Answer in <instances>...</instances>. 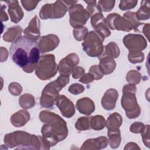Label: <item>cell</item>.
I'll list each match as a JSON object with an SVG mask.
<instances>
[{"instance_id": "cell-1", "label": "cell", "mask_w": 150, "mask_h": 150, "mask_svg": "<svg viewBox=\"0 0 150 150\" xmlns=\"http://www.w3.org/2000/svg\"><path fill=\"white\" fill-rule=\"evenodd\" d=\"M9 53L12 61L28 73L36 69L40 57L37 41L25 35L12 42Z\"/></svg>"}, {"instance_id": "cell-2", "label": "cell", "mask_w": 150, "mask_h": 150, "mask_svg": "<svg viewBox=\"0 0 150 150\" xmlns=\"http://www.w3.org/2000/svg\"><path fill=\"white\" fill-rule=\"evenodd\" d=\"M39 118L45 123L42 127L41 132L46 149H50L67 137L68 129L66 123L59 115L44 110L40 112Z\"/></svg>"}, {"instance_id": "cell-3", "label": "cell", "mask_w": 150, "mask_h": 150, "mask_svg": "<svg viewBox=\"0 0 150 150\" xmlns=\"http://www.w3.org/2000/svg\"><path fill=\"white\" fill-rule=\"evenodd\" d=\"M4 142L10 148L45 149L42 137L31 135L23 131H16L6 134L4 137Z\"/></svg>"}, {"instance_id": "cell-4", "label": "cell", "mask_w": 150, "mask_h": 150, "mask_svg": "<svg viewBox=\"0 0 150 150\" xmlns=\"http://www.w3.org/2000/svg\"><path fill=\"white\" fill-rule=\"evenodd\" d=\"M69 81V76L60 74L57 80L49 83L43 88L40 99L41 106L45 108H53L54 104L59 97V91Z\"/></svg>"}, {"instance_id": "cell-5", "label": "cell", "mask_w": 150, "mask_h": 150, "mask_svg": "<svg viewBox=\"0 0 150 150\" xmlns=\"http://www.w3.org/2000/svg\"><path fill=\"white\" fill-rule=\"evenodd\" d=\"M136 92L137 87L132 84L125 85L122 89L121 105L125 111L126 115L129 119L137 118L141 113V109L135 96Z\"/></svg>"}, {"instance_id": "cell-6", "label": "cell", "mask_w": 150, "mask_h": 150, "mask_svg": "<svg viewBox=\"0 0 150 150\" xmlns=\"http://www.w3.org/2000/svg\"><path fill=\"white\" fill-rule=\"evenodd\" d=\"M58 70L53 54L43 55L40 57L35 70L36 76L42 80H47L54 77Z\"/></svg>"}, {"instance_id": "cell-7", "label": "cell", "mask_w": 150, "mask_h": 150, "mask_svg": "<svg viewBox=\"0 0 150 150\" xmlns=\"http://www.w3.org/2000/svg\"><path fill=\"white\" fill-rule=\"evenodd\" d=\"M104 38L96 31H90L82 43L83 50L90 57H99L104 50Z\"/></svg>"}, {"instance_id": "cell-8", "label": "cell", "mask_w": 150, "mask_h": 150, "mask_svg": "<svg viewBox=\"0 0 150 150\" xmlns=\"http://www.w3.org/2000/svg\"><path fill=\"white\" fill-rule=\"evenodd\" d=\"M68 10L64 1H57L53 4H46L42 6L39 16L42 19L62 18Z\"/></svg>"}, {"instance_id": "cell-9", "label": "cell", "mask_w": 150, "mask_h": 150, "mask_svg": "<svg viewBox=\"0 0 150 150\" xmlns=\"http://www.w3.org/2000/svg\"><path fill=\"white\" fill-rule=\"evenodd\" d=\"M70 24L74 28L83 26L88 19L90 15L81 4H74L69 9Z\"/></svg>"}, {"instance_id": "cell-10", "label": "cell", "mask_w": 150, "mask_h": 150, "mask_svg": "<svg viewBox=\"0 0 150 150\" xmlns=\"http://www.w3.org/2000/svg\"><path fill=\"white\" fill-rule=\"evenodd\" d=\"M105 22L108 28L111 30L117 29L129 32L133 29L132 25L129 21L116 13L109 14L105 18Z\"/></svg>"}, {"instance_id": "cell-11", "label": "cell", "mask_w": 150, "mask_h": 150, "mask_svg": "<svg viewBox=\"0 0 150 150\" xmlns=\"http://www.w3.org/2000/svg\"><path fill=\"white\" fill-rule=\"evenodd\" d=\"M124 45L129 52H139L144 50L147 46L145 39L139 34H128L123 39Z\"/></svg>"}, {"instance_id": "cell-12", "label": "cell", "mask_w": 150, "mask_h": 150, "mask_svg": "<svg viewBox=\"0 0 150 150\" xmlns=\"http://www.w3.org/2000/svg\"><path fill=\"white\" fill-rule=\"evenodd\" d=\"M79 63V58L76 53L69 54L60 61L58 65V70L60 74L69 76Z\"/></svg>"}, {"instance_id": "cell-13", "label": "cell", "mask_w": 150, "mask_h": 150, "mask_svg": "<svg viewBox=\"0 0 150 150\" xmlns=\"http://www.w3.org/2000/svg\"><path fill=\"white\" fill-rule=\"evenodd\" d=\"M91 24L95 31L104 39L111 35V32L105 22V18L102 12L97 13L91 17Z\"/></svg>"}, {"instance_id": "cell-14", "label": "cell", "mask_w": 150, "mask_h": 150, "mask_svg": "<svg viewBox=\"0 0 150 150\" xmlns=\"http://www.w3.org/2000/svg\"><path fill=\"white\" fill-rule=\"evenodd\" d=\"M60 40L57 36L49 34L40 37L37 41L38 45L41 53H44L54 50L59 44Z\"/></svg>"}, {"instance_id": "cell-15", "label": "cell", "mask_w": 150, "mask_h": 150, "mask_svg": "<svg viewBox=\"0 0 150 150\" xmlns=\"http://www.w3.org/2000/svg\"><path fill=\"white\" fill-rule=\"evenodd\" d=\"M55 104L58 107L62 115L66 118H71L75 114L73 103L64 95L59 96Z\"/></svg>"}, {"instance_id": "cell-16", "label": "cell", "mask_w": 150, "mask_h": 150, "mask_svg": "<svg viewBox=\"0 0 150 150\" xmlns=\"http://www.w3.org/2000/svg\"><path fill=\"white\" fill-rule=\"evenodd\" d=\"M118 97V93L115 89L110 88L107 90L101 100L103 107L107 110H113L115 107Z\"/></svg>"}, {"instance_id": "cell-17", "label": "cell", "mask_w": 150, "mask_h": 150, "mask_svg": "<svg viewBox=\"0 0 150 150\" xmlns=\"http://www.w3.org/2000/svg\"><path fill=\"white\" fill-rule=\"evenodd\" d=\"M39 30L40 21L37 15H35L30 21L28 27L23 30V33L25 36L35 41H37L40 34Z\"/></svg>"}, {"instance_id": "cell-18", "label": "cell", "mask_w": 150, "mask_h": 150, "mask_svg": "<svg viewBox=\"0 0 150 150\" xmlns=\"http://www.w3.org/2000/svg\"><path fill=\"white\" fill-rule=\"evenodd\" d=\"M8 6V12L10 15L11 21L15 23H18L23 16V12L19 5L18 1H5Z\"/></svg>"}, {"instance_id": "cell-19", "label": "cell", "mask_w": 150, "mask_h": 150, "mask_svg": "<svg viewBox=\"0 0 150 150\" xmlns=\"http://www.w3.org/2000/svg\"><path fill=\"white\" fill-rule=\"evenodd\" d=\"M108 144V139L105 137L88 139L82 145L81 149H100L105 148Z\"/></svg>"}, {"instance_id": "cell-20", "label": "cell", "mask_w": 150, "mask_h": 150, "mask_svg": "<svg viewBox=\"0 0 150 150\" xmlns=\"http://www.w3.org/2000/svg\"><path fill=\"white\" fill-rule=\"evenodd\" d=\"M76 108L81 114L90 115L95 110L94 103L88 97H84L77 101Z\"/></svg>"}, {"instance_id": "cell-21", "label": "cell", "mask_w": 150, "mask_h": 150, "mask_svg": "<svg viewBox=\"0 0 150 150\" xmlns=\"http://www.w3.org/2000/svg\"><path fill=\"white\" fill-rule=\"evenodd\" d=\"M30 120V114L26 110H19L11 117V123L16 127L24 125Z\"/></svg>"}, {"instance_id": "cell-22", "label": "cell", "mask_w": 150, "mask_h": 150, "mask_svg": "<svg viewBox=\"0 0 150 150\" xmlns=\"http://www.w3.org/2000/svg\"><path fill=\"white\" fill-rule=\"evenodd\" d=\"M99 60L100 64L98 66L103 74H109L114 71L116 67V63L114 59L105 57L101 58Z\"/></svg>"}, {"instance_id": "cell-23", "label": "cell", "mask_w": 150, "mask_h": 150, "mask_svg": "<svg viewBox=\"0 0 150 150\" xmlns=\"http://www.w3.org/2000/svg\"><path fill=\"white\" fill-rule=\"evenodd\" d=\"M122 123L121 116L117 112H114L107 118L105 125L108 131H117L120 130L119 128Z\"/></svg>"}, {"instance_id": "cell-24", "label": "cell", "mask_w": 150, "mask_h": 150, "mask_svg": "<svg viewBox=\"0 0 150 150\" xmlns=\"http://www.w3.org/2000/svg\"><path fill=\"white\" fill-rule=\"evenodd\" d=\"M120 55V49L118 45L113 42H110L108 45L104 46V50H103L102 54L98 57V59H101L105 57L111 58H117Z\"/></svg>"}, {"instance_id": "cell-25", "label": "cell", "mask_w": 150, "mask_h": 150, "mask_svg": "<svg viewBox=\"0 0 150 150\" xmlns=\"http://www.w3.org/2000/svg\"><path fill=\"white\" fill-rule=\"evenodd\" d=\"M22 29L20 26H15L10 28L8 30L4 33L3 36V39L4 40L11 42H14L18 38H19L22 33Z\"/></svg>"}, {"instance_id": "cell-26", "label": "cell", "mask_w": 150, "mask_h": 150, "mask_svg": "<svg viewBox=\"0 0 150 150\" xmlns=\"http://www.w3.org/2000/svg\"><path fill=\"white\" fill-rule=\"evenodd\" d=\"M141 6L135 13L137 18L138 21L147 20L149 18L150 8L149 2L148 1H142Z\"/></svg>"}, {"instance_id": "cell-27", "label": "cell", "mask_w": 150, "mask_h": 150, "mask_svg": "<svg viewBox=\"0 0 150 150\" xmlns=\"http://www.w3.org/2000/svg\"><path fill=\"white\" fill-rule=\"evenodd\" d=\"M124 18L131 22L135 32H141V28H142L145 23L139 22L137 18L135 12H127L124 13Z\"/></svg>"}, {"instance_id": "cell-28", "label": "cell", "mask_w": 150, "mask_h": 150, "mask_svg": "<svg viewBox=\"0 0 150 150\" xmlns=\"http://www.w3.org/2000/svg\"><path fill=\"white\" fill-rule=\"evenodd\" d=\"M107 135L108 137V143L111 148L114 149L118 148L121 140L120 131H108Z\"/></svg>"}, {"instance_id": "cell-29", "label": "cell", "mask_w": 150, "mask_h": 150, "mask_svg": "<svg viewBox=\"0 0 150 150\" xmlns=\"http://www.w3.org/2000/svg\"><path fill=\"white\" fill-rule=\"evenodd\" d=\"M34 97L29 94H25L22 95L19 100L20 105L24 109H29L35 105Z\"/></svg>"}, {"instance_id": "cell-30", "label": "cell", "mask_w": 150, "mask_h": 150, "mask_svg": "<svg viewBox=\"0 0 150 150\" xmlns=\"http://www.w3.org/2000/svg\"><path fill=\"white\" fill-rule=\"evenodd\" d=\"M105 122L104 117L97 115L91 117L90 126L94 130H101L105 127Z\"/></svg>"}, {"instance_id": "cell-31", "label": "cell", "mask_w": 150, "mask_h": 150, "mask_svg": "<svg viewBox=\"0 0 150 150\" xmlns=\"http://www.w3.org/2000/svg\"><path fill=\"white\" fill-rule=\"evenodd\" d=\"M91 117H82L79 118L75 124L76 128L80 131H84L90 129Z\"/></svg>"}, {"instance_id": "cell-32", "label": "cell", "mask_w": 150, "mask_h": 150, "mask_svg": "<svg viewBox=\"0 0 150 150\" xmlns=\"http://www.w3.org/2000/svg\"><path fill=\"white\" fill-rule=\"evenodd\" d=\"M141 74L139 72L132 70L129 71L126 76V79L127 81L132 84H138L140 81H141Z\"/></svg>"}, {"instance_id": "cell-33", "label": "cell", "mask_w": 150, "mask_h": 150, "mask_svg": "<svg viewBox=\"0 0 150 150\" xmlns=\"http://www.w3.org/2000/svg\"><path fill=\"white\" fill-rule=\"evenodd\" d=\"M88 29L87 28L81 26L73 29V36L74 39L78 41H81L85 39L88 34Z\"/></svg>"}, {"instance_id": "cell-34", "label": "cell", "mask_w": 150, "mask_h": 150, "mask_svg": "<svg viewBox=\"0 0 150 150\" xmlns=\"http://www.w3.org/2000/svg\"><path fill=\"white\" fill-rule=\"evenodd\" d=\"M115 1H98L97 6L101 12H110L114 8Z\"/></svg>"}, {"instance_id": "cell-35", "label": "cell", "mask_w": 150, "mask_h": 150, "mask_svg": "<svg viewBox=\"0 0 150 150\" xmlns=\"http://www.w3.org/2000/svg\"><path fill=\"white\" fill-rule=\"evenodd\" d=\"M128 60L131 63H142L144 60V54L142 52H129Z\"/></svg>"}, {"instance_id": "cell-36", "label": "cell", "mask_w": 150, "mask_h": 150, "mask_svg": "<svg viewBox=\"0 0 150 150\" xmlns=\"http://www.w3.org/2000/svg\"><path fill=\"white\" fill-rule=\"evenodd\" d=\"M87 4V9L86 11L88 13L90 17H91L94 14L98 13V12H102L100 11L99 8L97 6V5H96V1H84Z\"/></svg>"}, {"instance_id": "cell-37", "label": "cell", "mask_w": 150, "mask_h": 150, "mask_svg": "<svg viewBox=\"0 0 150 150\" xmlns=\"http://www.w3.org/2000/svg\"><path fill=\"white\" fill-rule=\"evenodd\" d=\"M138 1H121L119 8L122 10H129L132 8H134L137 6Z\"/></svg>"}, {"instance_id": "cell-38", "label": "cell", "mask_w": 150, "mask_h": 150, "mask_svg": "<svg viewBox=\"0 0 150 150\" xmlns=\"http://www.w3.org/2000/svg\"><path fill=\"white\" fill-rule=\"evenodd\" d=\"M8 89L9 91L11 93V94L15 96H17L21 94L22 88L19 83L13 82L10 84V85L8 87Z\"/></svg>"}, {"instance_id": "cell-39", "label": "cell", "mask_w": 150, "mask_h": 150, "mask_svg": "<svg viewBox=\"0 0 150 150\" xmlns=\"http://www.w3.org/2000/svg\"><path fill=\"white\" fill-rule=\"evenodd\" d=\"M84 87L79 83H73L69 87V91L74 95H77L84 91Z\"/></svg>"}, {"instance_id": "cell-40", "label": "cell", "mask_w": 150, "mask_h": 150, "mask_svg": "<svg viewBox=\"0 0 150 150\" xmlns=\"http://www.w3.org/2000/svg\"><path fill=\"white\" fill-rule=\"evenodd\" d=\"M88 73H91L94 77V80H98L102 79L104 74L101 73L98 65L92 66L88 71Z\"/></svg>"}, {"instance_id": "cell-41", "label": "cell", "mask_w": 150, "mask_h": 150, "mask_svg": "<svg viewBox=\"0 0 150 150\" xmlns=\"http://www.w3.org/2000/svg\"><path fill=\"white\" fill-rule=\"evenodd\" d=\"M149 125H144V127L141 132L142 134V138L143 142L145 146L148 148H149Z\"/></svg>"}, {"instance_id": "cell-42", "label": "cell", "mask_w": 150, "mask_h": 150, "mask_svg": "<svg viewBox=\"0 0 150 150\" xmlns=\"http://www.w3.org/2000/svg\"><path fill=\"white\" fill-rule=\"evenodd\" d=\"M22 6L23 8L28 11L33 10L37 4L39 3V1H21Z\"/></svg>"}, {"instance_id": "cell-43", "label": "cell", "mask_w": 150, "mask_h": 150, "mask_svg": "<svg viewBox=\"0 0 150 150\" xmlns=\"http://www.w3.org/2000/svg\"><path fill=\"white\" fill-rule=\"evenodd\" d=\"M144 127V124L142 122H135L133 123L130 127L131 132L135 134L141 133Z\"/></svg>"}, {"instance_id": "cell-44", "label": "cell", "mask_w": 150, "mask_h": 150, "mask_svg": "<svg viewBox=\"0 0 150 150\" xmlns=\"http://www.w3.org/2000/svg\"><path fill=\"white\" fill-rule=\"evenodd\" d=\"M85 73V70L80 66H76L72 71V76L74 79H77L81 77Z\"/></svg>"}, {"instance_id": "cell-45", "label": "cell", "mask_w": 150, "mask_h": 150, "mask_svg": "<svg viewBox=\"0 0 150 150\" xmlns=\"http://www.w3.org/2000/svg\"><path fill=\"white\" fill-rule=\"evenodd\" d=\"M94 80V76L90 73L87 74H84L80 79L79 81L84 84H87L92 82Z\"/></svg>"}, {"instance_id": "cell-46", "label": "cell", "mask_w": 150, "mask_h": 150, "mask_svg": "<svg viewBox=\"0 0 150 150\" xmlns=\"http://www.w3.org/2000/svg\"><path fill=\"white\" fill-rule=\"evenodd\" d=\"M141 31L144 33V34L146 36V38L149 39V24L146 23L144 24L143 26Z\"/></svg>"}]
</instances>
